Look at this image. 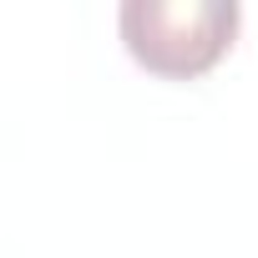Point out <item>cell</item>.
<instances>
[{
	"label": "cell",
	"instance_id": "1",
	"mask_svg": "<svg viewBox=\"0 0 258 258\" xmlns=\"http://www.w3.org/2000/svg\"><path fill=\"white\" fill-rule=\"evenodd\" d=\"M238 21V0H126L116 11L132 61L172 81L213 71L228 56Z\"/></svg>",
	"mask_w": 258,
	"mask_h": 258
}]
</instances>
